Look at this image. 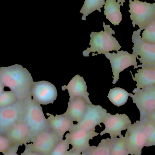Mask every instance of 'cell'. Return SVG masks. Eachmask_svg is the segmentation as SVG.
Segmentation results:
<instances>
[{
	"mask_svg": "<svg viewBox=\"0 0 155 155\" xmlns=\"http://www.w3.org/2000/svg\"><path fill=\"white\" fill-rule=\"evenodd\" d=\"M142 67L137 71L134 77L130 71L133 80L137 82L136 88L134 91L148 86H155V67L138 65V68Z\"/></svg>",
	"mask_w": 155,
	"mask_h": 155,
	"instance_id": "cell-18",
	"label": "cell"
},
{
	"mask_svg": "<svg viewBox=\"0 0 155 155\" xmlns=\"http://www.w3.org/2000/svg\"><path fill=\"white\" fill-rule=\"evenodd\" d=\"M3 135L8 138L12 144L19 146L26 145L33 141L30 128L24 117L16 122Z\"/></svg>",
	"mask_w": 155,
	"mask_h": 155,
	"instance_id": "cell-14",
	"label": "cell"
},
{
	"mask_svg": "<svg viewBox=\"0 0 155 155\" xmlns=\"http://www.w3.org/2000/svg\"><path fill=\"white\" fill-rule=\"evenodd\" d=\"M142 31V29H139L133 32V54L136 56L142 66L155 67V44L143 41L141 36Z\"/></svg>",
	"mask_w": 155,
	"mask_h": 155,
	"instance_id": "cell-5",
	"label": "cell"
},
{
	"mask_svg": "<svg viewBox=\"0 0 155 155\" xmlns=\"http://www.w3.org/2000/svg\"><path fill=\"white\" fill-rule=\"evenodd\" d=\"M151 119L155 123V111L147 115L146 117ZM142 120V119H141Z\"/></svg>",
	"mask_w": 155,
	"mask_h": 155,
	"instance_id": "cell-32",
	"label": "cell"
},
{
	"mask_svg": "<svg viewBox=\"0 0 155 155\" xmlns=\"http://www.w3.org/2000/svg\"><path fill=\"white\" fill-rule=\"evenodd\" d=\"M103 24L104 31L99 32H91L89 44L90 47H88L83 51V55L84 57H88L91 52H97V54H92V56H94L98 54H104L110 51H117L122 47L116 39L112 36V35L115 34L114 31L109 25H106L104 22Z\"/></svg>",
	"mask_w": 155,
	"mask_h": 155,
	"instance_id": "cell-2",
	"label": "cell"
},
{
	"mask_svg": "<svg viewBox=\"0 0 155 155\" xmlns=\"http://www.w3.org/2000/svg\"><path fill=\"white\" fill-rule=\"evenodd\" d=\"M130 94L121 87H114L110 89L107 97L113 104L119 107L127 103Z\"/></svg>",
	"mask_w": 155,
	"mask_h": 155,
	"instance_id": "cell-21",
	"label": "cell"
},
{
	"mask_svg": "<svg viewBox=\"0 0 155 155\" xmlns=\"http://www.w3.org/2000/svg\"><path fill=\"white\" fill-rule=\"evenodd\" d=\"M107 113V110L100 105L88 104L83 119L79 123L74 124V129L73 131H90L95 129L97 125L101 127V124L103 123Z\"/></svg>",
	"mask_w": 155,
	"mask_h": 155,
	"instance_id": "cell-12",
	"label": "cell"
},
{
	"mask_svg": "<svg viewBox=\"0 0 155 155\" xmlns=\"http://www.w3.org/2000/svg\"><path fill=\"white\" fill-rule=\"evenodd\" d=\"M67 89L70 95V100L76 97H80L86 100L89 104L92 103L90 101L88 96L89 94L87 91V86L83 77L76 75L69 82L67 85L62 87L63 91Z\"/></svg>",
	"mask_w": 155,
	"mask_h": 155,
	"instance_id": "cell-17",
	"label": "cell"
},
{
	"mask_svg": "<svg viewBox=\"0 0 155 155\" xmlns=\"http://www.w3.org/2000/svg\"><path fill=\"white\" fill-rule=\"evenodd\" d=\"M125 0H106L105 4V15L106 18L114 25H119L122 20L120 7L124 6Z\"/></svg>",
	"mask_w": 155,
	"mask_h": 155,
	"instance_id": "cell-20",
	"label": "cell"
},
{
	"mask_svg": "<svg viewBox=\"0 0 155 155\" xmlns=\"http://www.w3.org/2000/svg\"><path fill=\"white\" fill-rule=\"evenodd\" d=\"M95 129L74 130L66 134L65 137L72 146L71 150L79 153H84L90 147L89 141L99 134L95 132Z\"/></svg>",
	"mask_w": 155,
	"mask_h": 155,
	"instance_id": "cell-15",
	"label": "cell"
},
{
	"mask_svg": "<svg viewBox=\"0 0 155 155\" xmlns=\"http://www.w3.org/2000/svg\"><path fill=\"white\" fill-rule=\"evenodd\" d=\"M25 102L0 108V134H4L16 122L24 117Z\"/></svg>",
	"mask_w": 155,
	"mask_h": 155,
	"instance_id": "cell-11",
	"label": "cell"
},
{
	"mask_svg": "<svg viewBox=\"0 0 155 155\" xmlns=\"http://www.w3.org/2000/svg\"><path fill=\"white\" fill-rule=\"evenodd\" d=\"M105 4V0H85L80 11V13L83 15L82 20L85 21L87 16L96 10L101 12V8L103 7Z\"/></svg>",
	"mask_w": 155,
	"mask_h": 155,
	"instance_id": "cell-24",
	"label": "cell"
},
{
	"mask_svg": "<svg viewBox=\"0 0 155 155\" xmlns=\"http://www.w3.org/2000/svg\"><path fill=\"white\" fill-rule=\"evenodd\" d=\"M18 101L15 94L11 91H4L0 94V108L7 107Z\"/></svg>",
	"mask_w": 155,
	"mask_h": 155,
	"instance_id": "cell-26",
	"label": "cell"
},
{
	"mask_svg": "<svg viewBox=\"0 0 155 155\" xmlns=\"http://www.w3.org/2000/svg\"><path fill=\"white\" fill-rule=\"evenodd\" d=\"M68 104V108L64 114L73 122L79 123L84 116L89 104L84 98L76 97L70 100Z\"/></svg>",
	"mask_w": 155,
	"mask_h": 155,
	"instance_id": "cell-19",
	"label": "cell"
},
{
	"mask_svg": "<svg viewBox=\"0 0 155 155\" xmlns=\"http://www.w3.org/2000/svg\"><path fill=\"white\" fill-rule=\"evenodd\" d=\"M5 87L2 84L0 83V94H2L3 92L4 91V88Z\"/></svg>",
	"mask_w": 155,
	"mask_h": 155,
	"instance_id": "cell-34",
	"label": "cell"
},
{
	"mask_svg": "<svg viewBox=\"0 0 155 155\" xmlns=\"http://www.w3.org/2000/svg\"><path fill=\"white\" fill-rule=\"evenodd\" d=\"M130 19L134 27L136 25L143 30L155 20V2L129 0Z\"/></svg>",
	"mask_w": 155,
	"mask_h": 155,
	"instance_id": "cell-4",
	"label": "cell"
},
{
	"mask_svg": "<svg viewBox=\"0 0 155 155\" xmlns=\"http://www.w3.org/2000/svg\"><path fill=\"white\" fill-rule=\"evenodd\" d=\"M62 138L56 133L48 128L35 137L31 143L25 148L43 155H50Z\"/></svg>",
	"mask_w": 155,
	"mask_h": 155,
	"instance_id": "cell-6",
	"label": "cell"
},
{
	"mask_svg": "<svg viewBox=\"0 0 155 155\" xmlns=\"http://www.w3.org/2000/svg\"><path fill=\"white\" fill-rule=\"evenodd\" d=\"M103 123L105 128L100 133V136L108 134L112 140L117 137H123L122 131L127 129L132 124L130 118L125 114L112 115L110 113H107Z\"/></svg>",
	"mask_w": 155,
	"mask_h": 155,
	"instance_id": "cell-10",
	"label": "cell"
},
{
	"mask_svg": "<svg viewBox=\"0 0 155 155\" xmlns=\"http://www.w3.org/2000/svg\"><path fill=\"white\" fill-rule=\"evenodd\" d=\"M21 155H43L39 153L36 152H33L28 150L27 148H25V150L24 151L23 153H22Z\"/></svg>",
	"mask_w": 155,
	"mask_h": 155,
	"instance_id": "cell-31",
	"label": "cell"
},
{
	"mask_svg": "<svg viewBox=\"0 0 155 155\" xmlns=\"http://www.w3.org/2000/svg\"><path fill=\"white\" fill-rule=\"evenodd\" d=\"M141 38L145 42L155 44V20L144 29Z\"/></svg>",
	"mask_w": 155,
	"mask_h": 155,
	"instance_id": "cell-27",
	"label": "cell"
},
{
	"mask_svg": "<svg viewBox=\"0 0 155 155\" xmlns=\"http://www.w3.org/2000/svg\"><path fill=\"white\" fill-rule=\"evenodd\" d=\"M139 121L146 138V147L155 146V123L147 117Z\"/></svg>",
	"mask_w": 155,
	"mask_h": 155,
	"instance_id": "cell-22",
	"label": "cell"
},
{
	"mask_svg": "<svg viewBox=\"0 0 155 155\" xmlns=\"http://www.w3.org/2000/svg\"><path fill=\"white\" fill-rule=\"evenodd\" d=\"M31 93L33 99L40 105L53 104L58 95L55 86L46 81L34 82Z\"/></svg>",
	"mask_w": 155,
	"mask_h": 155,
	"instance_id": "cell-13",
	"label": "cell"
},
{
	"mask_svg": "<svg viewBox=\"0 0 155 155\" xmlns=\"http://www.w3.org/2000/svg\"><path fill=\"white\" fill-rule=\"evenodd\" d=\"M49 116L47 118L48 128L56 133L62 139L66 132H71L74 129V124L68 117L63 114L61 115H53L47 113Z\"/></svg>",
	"mask_w": 155,
	"mask_h": 155,
	"instance_id": "cell-16",
	"label": "cell"
},
{
	"mask_svg": "<svg viewBox=\"0 0 155 155\" xmlns=\"http://www.w3.org/2000/svg\"><path fill=\"white\" fill-rule=\"evenodd\" d=\"M112 142L111 138L102 139L97 146H90L83 153L85 155H111Z\"/></svg>",
	"mask_w": 155,
	"mask_h": 155,
	"instance_id": "cell-23",
	"label": "cell"
},
{
	"mask_svg": "<svg viewBox=\"0 0 155 155\" xmlns=\"http://www.w3.org/2000/svg\"><path fill=\"white\" fill-rule=\"evenodd\" d=\"M117 53H107L105 56L110 61L113 71V84H115L119 80V74L126 69L134 66V69L138 68L136 56L127 51H117Z\"/></svg>",
	"mask_w": 155,
	"mask_h": 155,
	"instance_id": "cell-8",
	"label": "cell"
},
{
	"mask_svg": "<svg viewBox=\"0 0 155 155\" xmlns=\"http://www.w3.org/2000/svg\"><path fill=\"white\" fill-rule=\"evenodd\" d=\"M24 118L30 128L33 140L38 134L48 128L47 119L42 108L32 97L25 101Z\"/></svg>",
	"mask_w": 155,
	"mask_h": 155,
	"instance_id": "cell-3",
	"label": "cell"
},
{
	"mask_svg": "<svg viewBox=\"0 0 155 155\" xmlns=\"http://www.w3.org/2000/svg\"><path fill=\"white\" fill-rule=\"evenodd\" d=\"M154 1H155V0H154Z\"/></svg>",
	"mask_w": 155,
	"mask_h": 155,
	"instance_id": "cell-35",
	"label": "cell"
},
{
	"mask_svg": "<svg viewBox=\"0 0 155 155\" xmlns=\"http://www.w3.org/2000/svg\"><path fill=\"white\" fill-rule=\"evenodd\" d=\"M111 153V155H128L125 137L112 140Z\"/></svg>",
	"mask_w": 155,
	"mask_h": 155,
	"instance_id": "cell-25",
	"label": "cell"
},
{
	"mask_svg": "<svg viewBox=\"0 0 155 155\" xmlns=\"http://www.w3.org/2000/svg\"><path fill=\"white\" fill-rule=\"evenodd\" d=\"M0 83L15 94L18 101L25 102L32 97L33 79L28 70L21 65L0 67Z\"/></svg>",
	"mask_w": 155,
	"mask_h": 155,
	"instance_id": "cell-1",
	"label": "cell"
},
{
	"mask_svg": "<svg viewBox=\"0 0 155 155\" xmlns=\"http://www.w3.org/2000/svg\"><path fill=\"white\" fill-rule=\"evenodd\" d=\"M125 137L128 155H142V150L146 147L147 140L140 121L129 126Z\"/></svg>",
	"mask_w": 155,
	"mask_h": 155,
	"instance_id": "cell-9",
	"label": "cell"
},
{
	"mask_svg": "<svg viewBox=\"0 0 155 155\" xmlns=\"http://www.w3.org/2000/svg\"><path fill=\"white\" fill-rule=\"evenodd\" d=\"M70 145L67 138L61 139L50 155H65L70 148Z\"/></svg>",
	"mask_w": 155,
	"mask_h": 155,
	"instance_id": "cell-28",
	"label": "cell"
},
{
	"mask_svg": "<svg viewBox=\"0 0 155 155\" xmlns=\"http://www.w3.org/2000/svg\"><path fill=\"white\" fill-rule=\"evenodd\" d=\"M130 94L133 103L140 112V120L155 111V86H148L134 91Z\"/></svg>",
	"mask_w": 155,
	"mask_h": 155,
	"instance_id": "cell-7",
	"label": "cell"
},
{
	"mask_svg": "<svg viewBox=\"0 0 155 155\" xmlns=\"http://www.w3.org/2000/svg\"><path fill=\"white\" fill-rule=\"evenodd\" d=\"M19 147L18 145L12 144L3 155H19L17 153Z\"/></svg>",
	"mask_w": 155,
	"mask_h": 155,
	"instance_id": "cell-30",
	"label": "cell"
},
{
	"mask_svg": "<svg viewBox=\"0 0 155 155\" xmlns=\"http://www.w3.org/2000/svg\"><path fill=\"white\" fill-rule=\"evenodd\" d=\"M65 155H85V154L84 153H79L71 149L67 152Z\"/></svg>",
	"mask_w": 155,
	"mask_h": 155,
	"instance_id": "cell-33",
	"label": "cell"
},
{
	"mask_svg": "<svg viewBox=\"0 0 155 155\" xmlns=\"http://www.w3.org/2000/svg\"><path fill=\"white\" fill-rule=\"evenodd\" d=\"M12 144L4 135L0 134V153H4Z\"/></svg>",
	"mask_w": 155,
	"mask_h": 155,
	"instance_id": "cell-29",
	"label": "cell"
}]
</instances>
